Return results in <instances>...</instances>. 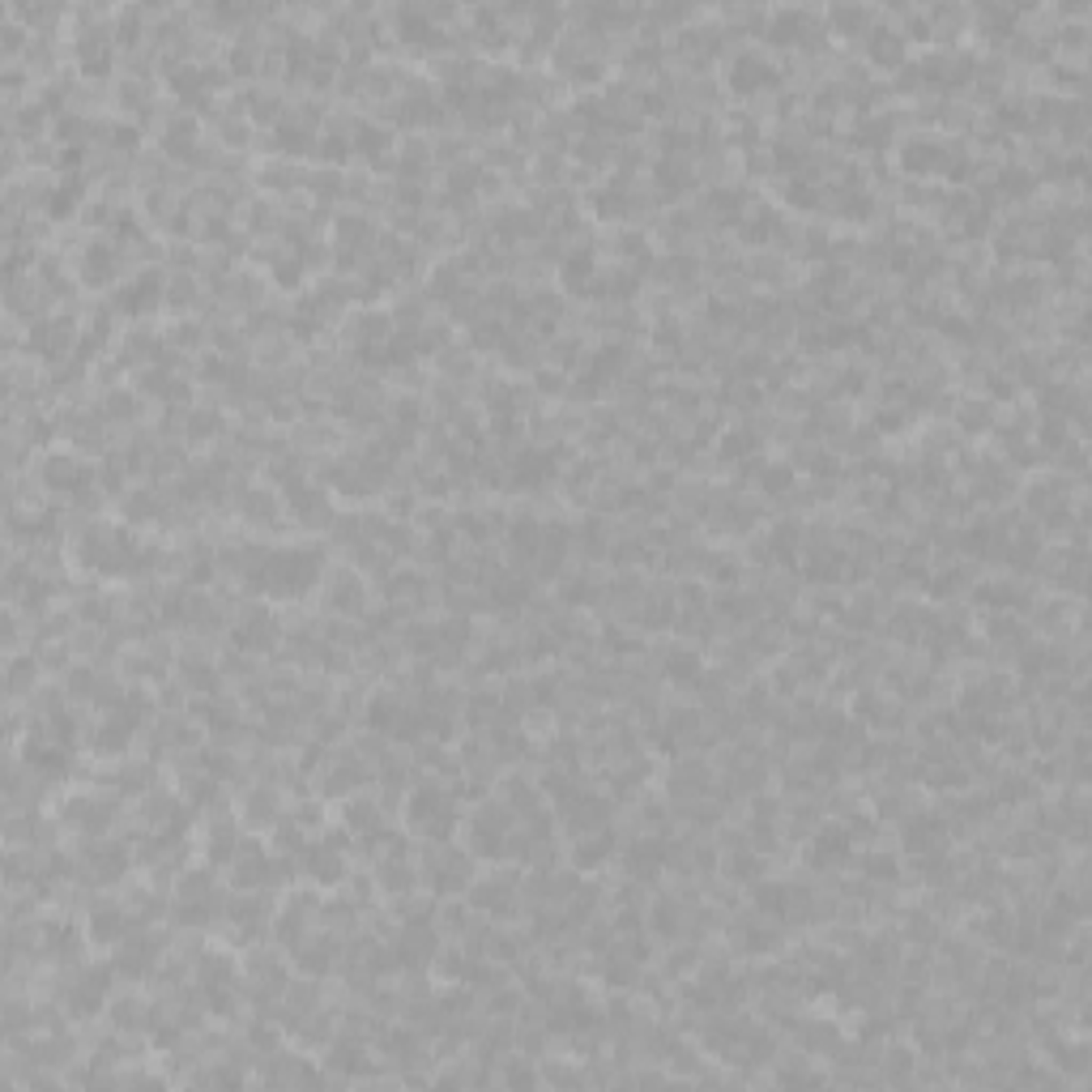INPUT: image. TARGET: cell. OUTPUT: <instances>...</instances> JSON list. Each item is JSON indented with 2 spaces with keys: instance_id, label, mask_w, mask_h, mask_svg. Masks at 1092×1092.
Segmentation results:
<instances>
[{
  "instance_id": "1",
  "label": "cell",
  "mask_w": 1092,
  "mask_h": 1092,
  "mask_svg": "<svg viewBox=\"0 0 1092 1092\" xmlns=\"http://www.w3.org/2000/svg\"><path fill=\"white\" fill-rule=\"evenodd\" d=\"M320 568H325L320 551H273V555L256 559L252 581H256V589H265L273 598H294L320 577Z\"/></svg>"
},
{
  "instance_id": "2",
  "label": "cell",
  "mask_w": 1092,
  "mask_h": 1092,
  "mask_svg": "<svg viewBox=\"0 0 1092 1092\" xmlns=\"http://www.w3.org/2000/svg\"><path fill=\"white\" fill-rule=\"evenodd\" d=\"M81 559L98 572H128L133 568V546L111 530H90L81 542Z\"/></svg>"
},
{
  "instance_id": "3",
  "label": "cell",
  "mask_w": 1092,
  "mask_h": 1092,
  "mask_svg": "<svg viewBox=\"0 0 1092 1092\" xmlns=\"http://www.w3.org/2000/svg\"><path fill=\"white\" fill-rule=\"evenodd\" d=\"M410 820L423 828V832L444 836V832L453 828V802L444 798V790H436V785H423V790L410 798Z\"/></svg>"
},
{
  "instance_id": "4",
  "label": "cell",
  "mask_w": 1092,
  "mask_h": 1092,
  "mask_svg": "<svg viewBox=\"0 0 1092 1092\" xmlns=\"http://www.w3.org/2000/svg\"><path fill=\"white\" fill-rule=\"evenodd\" d=\"M107 973L103 969H90L81 973V981H77L73 990H69V1012L73 1016H95L98 1007H103V998H107Z\"/></svg>"
},
{
  "instance_id": "5",
  "label": "cell",
  "mask_w": 1092,
  "mask_h": 1092,
  "mask_svg": "<svg viewBox=\"0 0 1092 1092\" xmlns=\"http://www.w3.org/2000/svg\"><path fill=\"white\" fill-rule=\"evenodd\" d=\"M158 294H163V282H158L154 273H141L133 286H124L120 291V308L124 312H149V308L158 303Z\"/></svg>"
},
{
  "instance_id": "6",
  "label": "cell",
  "mask_w": 1092,
  "mask_h": 1092,
  "mask_svg": "<svg viewBox=\"0 0 1092 1092\" xmlns=\"http://www.w3.org/2000/svg\"><path fill=\"white\" fill-rule=\"evenodd\" d=\"M273 636H278V628H273V619H269L265 610H252L240 628H235V640H240L243 649H269Z\"/></svg>"
},
{
  "instance_id": "7",
  "label": "cell",
  "mask_w": 1092,
  "mask_h": 1092,
  "mask_svg": "<svg viewBox=\"0 0 1092 1092\" xmlns=\"http://www.w3.org/2000/svg\"><path fill=\"white\" fill-rule=\"evenodd\" d=\"M729 81H734V90H760V86H768V81H777V73H773V65H764L760 56H743L738 65H734V73H729Z\"/></svg>"
},
{
  "instance_id": "8",
  "label": "cell",
  "mask_w": 1092,
  "mask_h": 1092,
  "mask_svg": "<svg viewBox=\"0 0 1092 1092\" xmlns=\"http://www.w3.org/2000/svg\"><path fill=\"white\" fill-rule=\"evenodd\" d=\"M850 836L841 832V828H824L820 836H815V853H811V862L815 867H836V862H845V853H850Z\"/></svg>"
},
{
  "instance_id": "9",
  "label": "cell",
  "mask_w": 1092,
  "mask_h": 1092,
  "mask_svg": "<svg viewBox=\"0 0 1092 1092\" xmlns=\"http://www.w3.org/2000/svg\"><path fill=\"white\" fill-rule=\"evenodd\" d=\"M48 483L56 486V491H86L90 486V470L86 465L69 462V457H56V462H48Z\"/></svg>"
},
{
  "instance_id": "10",
  "label": "cell",
  "mask_w": 1092,
  "mask_h": 1092,
  "mask_svg": "<svg viewBox=\"0 0 1092 1092\" xmlns=\"http://www.w3.org/2000/svg\"><path fill=\"white\" fill-rule=\"evenodd\" d=\"M65 815H69L77 828H86V832H103L111 806H107V802H95V798H73L69 806H65Z\"/></svg>"
},
{
  "instance_id": "11",
  "label": "cell",
  "mask_w": 1092,
  "mask_h": 1092,
  "mask_svg": "<svg viewBox=\"0 0 1092 1092\" xmlns=\"http://www.w3.org/2000/svg\"><path fill=\"white\" fill-rule=\"evenodd\" d=\"M431 874H436L439 892H453V888H462V883H465L470 862H465L462 853H444V858H436V862H431Z\"/></svg>"
},
{
  "instance_id": "12",
  "label": "cell",
  "mask_w": 1092,
  "mask_h": 1092,
  "mask_svg": "<svg viewBox=\"0 0 1092 1092\" xmlns=\"http://www.w3.org/2000/svg\"><path fill=\"white\" fill-rule=\"evenodd\" d=\"M551 457L546 453H521V462H516V478L512 483L516 486H538L542 478H551Z\"/></svg>"
},
{
  "instance_id": "13",
  "label": "cell",
  "mask_w": 1092,
  "mask_h": 1092,
  "mask_svg": "<svg viewBox=\"0 0 1092 1092\" xmlns=\"http://www.w3.org/2000/svg\"><path fill=\"white\" fill-rule=\"evenodd\" d=\"M568 811L577 815L572 824L577 828H602V820H607V802L593 798V794H581V798L568 802Z\"/></svg>"
},
{
  "instance_id": "14",
  "label": "cell",
  "mask_w": 1092,
  "mask_h": 1092,
  "mask_svg": "<svg viewBox=\"0 0 1092 1092\" xmlns=\"http://www.w3.org/2000/svg\"><path fill=\"white\" fill-rule=\"evenodd\" d=\"M124 867H128V853L124 850H95V858H90V871H95V879H103V883H111V879H120Z\"/></svg>"
},
{
  "instance_id": "15",
  "label": "cell",
  "mask_w": 1092,
  "mask_h": 1092,
  "mask_svg": "<svg viewBox=\"0 0 1092 1092\" xmlns=\"http://www.w3.org/2000/svg\"><path fill=\"white\" fill-rule=\"evenodd\" d=\"M81 65H86V73H107V60H111V51H107V34H98V30H90V39H81Z\"/></svg>"
},
{
  "instance_id": "16",
  "label": "cell",
  "mask_w": 1092,
  "mask_h": 1092,
  "mask_svg": "<svg viewBox=\"0 0 1092 1092\" xmlns=\"http://www.w3.org/2000/svg\"><path fill=\"white\" fill-rule=\"evenodd\" d=\"M939 841H943V824H939V820H922V824L905 828V845H909L913 853L930 850V845H939Z\"/></svg>"
},
{
  "instance_id": "17",
  "label": "cell",
  "mask_w": 1092,
  "mask_h": 1092,
  "mask_svg": "<svg viewBox=\"0 0 1092 1092\" xmlns=\"http://www.w3.org/2000/svg\"><path fill=\"white\" fill-rule=\"evenodd\" d=\"M90 930H95L98 943H116L124 930H128V922H124L120 909H95V926Z\"/></svg>"
},
{
  "instance_id": "18",
  "label": "cell",
  "mask_w": 1092,
  "mask_h": 1092,
  "mask_svg": "<svg viewBox=\"0 0 1092 1092\" xmlns=\"http://www.w3.org/2000/svg\"><path fill=\"white\" fill-rule=\"evenodd\" d=\"M111 269H116V256H111V248L95 243V248L86 252V282H90V286L107 282V278H111Z\"/></svg>"
},
{
  "instance_id": "19",
  "label": "cell",
  "mask_w": 1092,
  "mask_h": 1092,
  "mask_svg": "<svg viewBox=\"0 0 1092 1092\" xmlns=\"http://www.w3.org/2000/svg\"><path fill=\"white\" fill-rule=\"evenodd\" d=\"M291 500H294V508H299L303 521H325V516H329V504H325L316 491H303L299 483H291Z\"/></svg>"
},
{
  "instance_id": "20",
  "label": "cell",
  "mask_w": 1092,
  "mask_h": 1092,
  "mask_svg": "<svg viewBox=\"0 0 1092 1092\" xmlns=\"http://www.w3.org/2000/svg\"><path fill=\"white\" fill-rule=\"evenodd\" d=\"M628 867H631V874H636V879H645V874H653L657 867H661V845H649V841H640V845L631 850Z\"/></svg>"
},
{
  "instance_id": "21",
  "label": "cell",
  "mask_w": 1092,
  "mask_h": 1092,
  "mask_svg": "<svg viewBox=\"0 0 1092 1092\" xmlns=\"http://www.w3.org/2000/svg\"><path fill=\"white\" fill-rule=\"evenodd\" d=\"M431 947H436V939H431V930H427L423 922H414L410 930H406V943H401V951H406V960H410V965H414V960H423Z\"/></svg>"
},
{
  "instance_id": "22",
  "label": "cell",
  "mask_w": 1092,
  "mask_h": 1092,
  "mask_svg": "<svg viewBox=\"0 0 1092 1092\" xmlns=\"http://www.w3.org/2000/svg\"><path fill=\"white\" fill-rule=\"evenodd\" d=\"M149 956H154V943H149V939H141V943H128V947H124L120 969L124 973H146L149 969Z\"/></svg>"
},
{
  "instance_id": "23",
  "label": "cell",
  "mask_w": 1092,
  "mask_h": 1092,
  "mask_svg": "<svg viewBox=\"0 0 1092 1092\" xmlns=\"http://www.w3.org/2000/svg\"><path fill=\"white\" fill-rule=\"evenodd\" d=\"M308 871L316 874V879H341V862H338V853H329V850H312V858H308Z\"/></svg>"
},
{
  "instance_id": "24",
  "label": "cell",
  "mask_w": 1092,
  "mask_h": 1092,
  "mask_svg": "<svg viewBox=\"0 0 1092 1092\" xmlns=\"http://www.w3.org/2000/svg\"><path fill=\"white\" fill-rule=\"evenodd\" d=\"M193 137H196V128L188 120H175L167 128V149L171 154H193Z\"/></svg>"
},
{
  "instance_id": "25",
  "label": "cell",
  "mask_w": 1092,
  "mask_h": 1092,
  "mask_svg": "<svg viewBox=\"0 0 1092 1092\" xmlns=\"http://www.w3.org/2000/svg\"><path fill=\"white\" fill-rule=\"evenodd\" d=\"M607 850H610V836H602V841H589V845H581V850H577V862H581V867H598V862L607 858Z\"/></svg>"
},
{
  "instance_id": "26",
  "label": "cell",
  "mask_w": 1092,
  "mask_h": 1092,
  "mask_svg": "<svg viewBox=\"0 0 1092 1092\" xmlns=\"http://www.w3.org/2000/svg\"><path fill=\"white\" fill-rule=\"evenodd\" d=\"M350 824L359 828V832H367V828H380V815H376L367 802H355V806H350Z\"/></svg>"
},
{
  "instance_id": "27",
  "label": "cell",
  "mask_w": 1092,
  "mask_h": 1092,
  "mask_svg": "<svg viewBox=\"0 0 1092 1092\" xmlns=\"http://www.w3.org/2000/svg\"><path fill=\"white\" fill-rule=\"evenodd\" d=\"M670 675H675V679H696V675H700V661H696L691 653H683V657L675 653L670 657Z\"/></svg>"
},
{
  "instance_id": "28",
  "label": "cell",
  "mask_w": 1092,
  "mask_h": 1092,
  "mask_svg": "<svg viewBox=\"0 0 1092 1092\" xmlns=\"http://www.w3.org/2000/svg\"><path fill=\"white\" fill-rule=\"evenodd\" d=\"M589 273H593V261H589V256H572V261H568V286L589 282Z\"/></svg>"
},
{
  "instance_id": "29",
  "label": "cell",
  "mask_w": 1092,
  "mask_h": 1092,
  "mask_svg": "<svg viewBox=\"0 0 1092 1092\" xmlns=\"http://www.w3.org/2000/svg\"><path fill=\"white\" fill-rule=\"evenodd\" d=\"M333 607H359V584L346 581L333 589Z\"/></svg>"
},
{
  "instance_id": "30",
  "label": "cell",
  "mask_w": 1092,
  "mask_h": 1092,
  "mask_svg": "<svg viewBox=\"0 0 1092 1092\" xmlns=\"http://www.w3.org/2000/svg\"><path fill=\"white\" fill-rule=\"evenodd\" d=\"M874 60H900V39H874Z\"/></svg>"
},
{
  "instance_id": "31",
  "label": "cell",
  "mask_w": 1092,
  "mask_h": 1092,
  "mask_svg": "<svg viewBox=\"0 0 1092 1092\" xmlns=\"http://www.w3.org/2000/svg\"><path fill=\"white\" fill-rule=\"evenodd\" d=\"M359 146H363L367 154H371V149L380 154V149L389 146V141H385V133H380V128H363V141H359Z\"/></svg>"
},
{
  "instance_id": "32",
  "label": "cell",
  "mask_w": 1092,
  "mask_h": 1092,
  "mask_svg": "<svg viewBox=\"0 0 1092 1092\" xmlns=\"http://www.w3.org/2000/svg\"><path fill=\"white\" fill-rule=\"evenodd\" d=\"M790 486V470H768V491H781Z\"/></svg>"
},
{
  "instance_id": "33",
  "label": "cell",
  "mask_w": 1092,
  "mask_h": 1092,
  "mask_svg": "<svg viewBox=\"0 0 1092 1092\" xmlns=\"http://www.w3.org/2000/svg\"><path fill=\"white\" fill-rule=\"evenodd\" d=\"M214 427H218V418H214V414H205V418H193V431H196V436H201V431H214Z\"/></svg>"
}]
</instances>
